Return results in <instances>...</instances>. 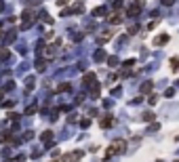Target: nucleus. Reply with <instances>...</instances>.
<instances>
[{"mask_svg": "<svg viewBox=\"0 0 179 162\" xmlns=\"http://www.w3.org/2000/svg\"><path fill=\"white\" fill-rule=\"evenodd\" d=\"M51 162H59V160H51Z\"/></svg>", "mask_w": 179, "mask_h": 162, "instance_id": "nucleus-21", "label": "nucleus"}, {"mask_svg": "<svg viewBox=\"0 0 179 162\" xmlns=\"http://www.w3.org/2000/svg\"><path fill=\"white\" fill-rule=\"evenodd\" d=\"M51 137H53V133H51V131H46V133H42V139H45V141H48Z\"/></svg>", "mask_w": 179, "mask_h": 162, "instance_id": "nucleus-13", "label": "nucleus"}, {"mask_svg": "<svg viewBox=\"0 0 179 162\" xmlns=\"http://www.w3.org/2000/svg\"><path fill=\"white\" fill-rule=\"evenodd\" d=\"M137 30H139V25H131V28H129V32H131V34H135Z\"/></svg>", "mask_w": 179, "mask_h": 162, "instance_id": "nucleus-19", "label": "nucleus"}, {"mask_svg": "<svg viewBox=\"0 0 179 162\" xmlns=\"http://www.w3.org/2000/svg\"><path fill=\"white\" fill-rule=\"evenodd\" d=\"M152 118H154V116H152L150 112H145V114H143V120H152Z\"/></svg>", "mask_w": 179, "mask_h": 162, "instance_id": "nucleus-18", "label": "nucleus"}, {"mask_svg": "<svg viewBox=\"0 0 179 162\" xmlns=\"http://www.w3.org/2000/svg\"><path fill=\"white\" fill-rule=\"evenodd\" d=\"M34 112H36V107H34V105H30V107L25 110V114H34Z\"/></svg>", "mask_w": 179, "mask_h": 162, "instance_id": "nucleus-17", "label": "nucleus"}, {"mask_svg": "<svg viewBox=\"0 0 179 162\" xmlns=\"http://www.w3.org/2000/svg\"><path fill=\"white\" fill-rule=\"evenodd\" d=\"M162 4H167V6H171V4H173V0H162Z\"/></svg>", "mask_w": 179, "mask_h": 162, "instance_id": "nucleus-20", "label": "nucleus"}, {"mask_svg": "<svg viewBox=\"0 0 179 162\" xmlns=\"http://www.w3.org/2000/svg\"><path fill=\"white\" fill-rule=\"evenodd\" d=\"M93 15H95V17H99V15H105V8H101V6H97V8L93 11Z\"/></svg>", "mask_w": 179, "mask_h": 162, "instance_id": "nucleus-8", "label": "nucleus"}, {"mask_svg": "<svg viewBox=\"0 0 179 162\" xmlns=\"http://www.w3.org/2000/svg\"><path fill=\"white\" fill-rule=\"evenodd\" d=\"M112 122H114V118H112V116L101 118V128H110V126H112Z\"/></svg>", "mask_w": 179, "mask_h": 162, "instance_id": "nucleus-6", "label": "nucleus"}, {"mask_svg": "<svg viewBox=\"0 0 179 162\" xmlns=\"http://www.w3.org/2000/svg\"><path fill=\"white\" fill-rule=\"evenodd\" d=\"M124 147H127V145H124V141H114V143H112V145L105 150V158L114 156L116 152H124Z\"/></svg>", "mask_w": 179, "mask_h": 162, "instance_id": "nucleus-1", "label": "nucleus"}, {"mask_svg": "<svg viewBox=\"0 0 179 162\" xmlns=\"http://www.w3.org/2000/svg\"><path fill=\"white\" fill-rule=\"evenodd\" d=\"M177 139H179V137H177Z\"/></svg>", "mask_w": 179, "mask_h": 162, "instance_id": "nucleus-22", "label": "nucleus"}, {"mask_svg": "<svg viewBox=\"0 0 179 162\" xmlns=\"http://www.w3.org/2000/svg\"><path fill=\"white\" fill-rule=\"evenodd\" d=\"M82 80H85V84H89V86H95V84H97V82H95V74H93V72H87Z\"/></svg>", "mask_w": 179, "mask_h": 162, "instance_id": "nucleus-3", "label": "nucleus"}, {"mask_svg": "<svg viewBox=\"0 0 179 162\" xmlns=\"http://www.w3.org/2000/svg\"><path fill=\"white\" fill-rule=\"evenodd\" d=\"M80 158H82V152H80V150H78V152H72L70 156H65V160H70V162H78Z\"/></svg>", "mask_w": 179, "mask_h": 162, "instance_id": "nucleus-4", "label": "nucleus"}, {"mask_svg": "<svg viewBox=\"0 0 179 162\" xmlns=\"http://www.w3.org/2000/svg\"><path fill=\"white\" fill-rule=\"evenodd\" d=\"M89 124H91V120H89V118H82V120H80V126H85V128H87Z\"/></svg>", "mask_w": 179, "mask_h": 162, "instance_id": "nucleus-14", "label": "nucleus"}, {"mask_svg": "<svg viewBox=\"0 0 179 162\" xmlns=\"http://www.w3.org/2000/svg\"><path fill=\"white\" fill-rule=\"evenodd\" d=\"M110 23H120V15H118V13H114V15L110 17Z\"/></svg>", "mask_w": 179, "mask_h": 162, "instance_id": "nucleus-9", "label": "nucleus"}, {"mask_svg": "<svg viewBox=\"0 0 179 162\" xmlns=\"http://www.w3.org/2000/svg\"><path fill=\"white\" fill-rule=\"evenodd\" d=\"M108 63H110V65H116V63H118V57H110Z\"/></svg>", "mask_w": 179, "mask_h": 162, "instance_id": "nucleus-15", "label": "nucleus"}, {"mask_svg": "<svg viewBox=\"0 0 179 162\" xmlns=\"http://www.w3.org/2000/svg\"><path fill=\"white\" fill-rule=\"evenodd\" d=\"M45 61H42V59H38V61H36V68H38V70H45Z\"/></svg>", "mask_w": 179, "mask_h": 162, "instance_id": "nucleus-12", "label": "nucleus"}, {"mask_svg": "<svg viewBox=\"0 0 179 162\" xmlns=\"http://www.w3.org/2000/svg\"><path fill=\"white\" fill-rule=\"evenodd\" d=\"M127 13H129V17H135V15H139V13H141V0H135L133 4L129 6V11H127Z\"/></svg>", "mask_w": 179, "mask_h": 162, "instance_id": "nucleus-2", "label": "nucleus"}, {"mask_svg": "<svg viewBox=\"0 0 179 162\" xmlns=\"http://www.w3.org/2000/svg\"><path fill=\"white\" fill-rule=\"evenodd\" d=\"M141 91H143V93H150V91H152V82H143Z\"/></svg>", "mask_w": 179, "mask_h": 162, "instance_id": "nucleus-10", "label": "nucleus"}, {"mask_svg": "<svg viewBox=\"0 0 179 162\" xmlns=\"http://www.w3.org/2000/svg\"><path fill=\"white\" fill-rule=\"evenodd\" d=\"M167 42H169V36H167V34H160V36L154 40V44H156V46H162V44H167Z\"/></svg>", "mask_w": 179, "mask_h": 162, "instance_id": "nucleus-5", "label": "nucleus"}, {"mask_svg": "<svg viewBox=\"0 0 179 162\" xmlns=\"http://www.w3.org/2000/svg\"><path fill=\"white\" fill-rule=\"evenodd\" d=\"M103 59H105V53L103 51H97L95 53V61H103Z\"/></svg>", "mask_w": 179, "mask_h": 162, "instance_id": "nucleus-7", "label": "nucleus"}, {"mask_svg": "<svg viewBox=\"0 0 179 162\" xmlns=\"http://www.w3.org/2000/svg\"><path fill=\"white\" fill-rule=\"evenodd\" d=\"M68 88H70V84H68V82H63V84H59V88H57V91H59V93H63V91H68Z\"/></svg>", "mask_w": 179, "mask_h": 162, "instance_id": "nucleus-11", "label": "nucleus"}, {"mask_svg": "<svg viewBox=\"0 0 179 162\" xmlns=\"http://www.w3.org/2000/svg\"><path fill=\"white\" fill-rule=\"evenodd\" d=\"M23 19H25V21H30V19H32V13H30V11H25V13H23Z\"/></svg>", "mask_w": 179, "mask_h": 162, "instance_id": "nucleus-16", "label": "nucleus"}]
</instances>
